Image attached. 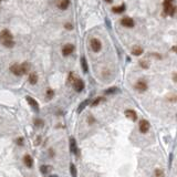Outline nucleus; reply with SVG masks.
<instances>
[{"label": "nucleus", "instance_id": "1", "mask_svg": "<svg viewBox=\"0 0 177 177\" xmlns=\"http://www.w3.org/2000/svg\"><path fill=\"white\" fill-rule=\"evenodd\" d=\"M10 40H12V34L8 30H3L0 32V41H1V43H3L6 41H10Z\"/></svg>", "mask_w": 177, "mask_h": 177}, {"label": "nucleus", "instance_id": "2", "mask_svg": "<svg viewBox=\"0 0 177 177\" xmlns=\"http://www.w3.org/2000/svg\"><path fill=\"white\" fill-rule=\"evenodd\" d=\"M73 88H74V90L76 92H81L84 88V82L80 79H74V81H73Z\"/></svg>", "mask_w": 177, "mask_h": 177}, {"label": "nucleus", "instance_id": "3", "mask_svg": "<svg viewBox=\"0 0 177 177\" xmlns=\"http://www.w3.org/2000/svg\"><path fill=\"white\" fill-rule=\"evenodd\" d=\"M149 128H150V125H149V123H148V121L142 119V121L139 122V131H141V133H147L148 131H149Z\"/></svg>", "mask_w": 177, "mask_h": 177}, {"label": "nucleus", "instance_id": "4", "mask_svg": "<svg viewBox=\"0 0 177 177\" xmlns=\"http://www.w3.org/2000/svg\"><path fill=\"white\" fill-rule=\"evenodd\" d=\"M91 48L94 52H99L101 50V42L97 39H92L91 40Z\"/></svg>", "mask_w": 177, "mask_h": 177}, {"label": "nucleus", "instance_id": "5", "mask_svg": "<svg viewBox=\"0 0 177 177\" xmlns=\"http://www.w3.org/2000/svg\"><path fill=\"white\" fill-rule=\"evenodd\" d=\"M135 88H136V90H138L139 92H143V91H146V90H147V84H146L145 81H142V80H139V81H137L136 85H135Z\"/></svg>", "mask_w": 177, "mask_h": 177}, {"label": "nucleus", "instance_id": "6", "mask_svg": "<svg viewBox=\"0 0 177 177\" xmlns=\"http://www.w3.org/2000/svg\"><path fill=\"white\" fill-rule=\"evenodd\" d=\"M26 100L29 102V104L31 105V107H32L33 110L35 111V112H38V111H39V104H38V102L35 101L34 99H32L31 96H27Z\"/></svg>", "mask_w": 177, "mask_h": 177}, {"label": "nucleus", "instance_id": "7", "mask_svg": "<svg viewBox=\"0 0 177 177\" xmlns=\"http://www.w3.org/2000/svg\"><path fill=\"white\" fill-rule=\"evenodd\" d=\"M70 150L73 154H79V150H77V146H76V142L73 137H70Z\"/></svg>", "mask_w": 177, "mask_h": 177}, {"label": "nucleus", "instance_id": "8", "mask_svg": "<svg viewBox=\"0 0 177 177\" xmlns=\"http://www.w3.org/2000/svg\"><path fill=\"white\" fill-rule=\"evenodd\" d=\"M10 70L15 75H22V70H21V65L20 64H17V63L13 64L10 68Z\"/></svg>", "mask_w": 177, "mask_h": 177}, {"label": "nucleus", "instance_id": "9", "mask_svg": "<svg viewBox=\"0 0 177 177\" xmlns=\"http://www.w3.org/2000/svg\"><path fill=\"white\" fill-rule=\"evenodd\" d=\"M73 50H74V46H73L72 44H65V45L63 46V49H62V53L66 57V55H70L71 53L73 52Z\"/></svg>", "mask_w": 177, "mask_h": 177}, {"label": "nucleus", "instance_id": "10", "mask_svg": "<svg viewBox=\"0 0 177 177\" xmlns=\"http://www.w3.org/2000/svg\"><path fill=\"white\" fill-rule=\"evenodd\" d=\"M125 115H126V117H127V118L132 119V121H136V119H137L136 112H135V111H133V110H126L125 111Z\"/></svg>", "mask_w": 177, "mask_h": 177}, {"label": "nucleus", "instance_id": "11", "mask_svg": "<svg viewBox=\"0 0 177 177\" xmlns=\"http://www.w3.org/2000/svg\"><path fill=\"white\" fill-rule=\"evenodd\" d=\"M121 23L123 24L124 27H127V28L134 27V21H133V19H131V18H124V19H122Z\"/></svg>", "mask_w": 177, "mask_h": 177}, {"label": "nucleus", "instance_id": "12", "mask_svg": "<svg viewBox=\"0 0 177 177\" xmlns=\"http://www.w3.org/2000/svg\"><path fill=\"white\" fill-rule=\"evenodd\" d=\"M23 163H24V165L27 166V167H32V165H33V159H32V157L30 156V155H24V157H23Z\"/></svg>", "mask_w": 177, "mask_h": 177}, {"label": "nucleus", "instance_id": "13", "mask_svg": "<svg viewBox=\"0 0 177 177\" xmlns=\"http://www.w3.org/2000/svg\"><path fill=\"white\" fill-rule=\"evenodd\" d=\"M69 4H70V0H59L58 1V7L62 10H65L69 7Z\"/></svg>", "mask_w": 177, "mask_h": 177}, {"label": "nucleus", "instance_id": "14", "mask_svg": "<svg viewBox=\"0 0 177 177\" xmlns=\"http://www.w3.org/2000/svg\"><path fill=\"white\" fill-rule=\"evenodd\" d=\"M51 170H52V167H51L50 165H42L41 167H40L41 174H49Z\"/></svg>", "mask_w": 177, "mask_h": 177}, {"label": "nucleus", "instance_id": "15", "mask_svg": "<svg viewBox=\"0 0 177 177\" xmlns=\"http://www.w3.org/2000/svg\"><path fill=\"white\" fill-rule=\"evenodd\" d=\"M29 82H30L31 84H35L38 82V75L35 74L34 72L30 73V75H29Z\"/></svg>", "mask_w": 177, "mask_h": 177}, {"label": "nucleus", "instance_id": "16", "mask_svg": "<svg viewBox=\"0 0 177 177\" xmlns=\"http://www.w3.org/2000/svg\"><path fill=\"white\" fill-rule=\"evenodd\" d=\"M132 53H133L134 55H141L142 53H143V50H142V48H141V46L135 45L134 48L132 49Z\"/></svg>", "mask_w": 177, "mask_h": 177}, {"label": "nucleus", "instance_id": "17", "mask_svg": "<svg viewBox=\"0 0 177 177\" xmlns=\"http://www.w3.org/2000/svg\"><path fill=\"white\" fill-rule=\"evenodd\" d=\"M21 65V70H22V74H26L27 72L29 71V69H30V64L28 63V62H24V63L20 64Z\"/></svg>", "mask_w": 177, "mask_h": 177}, {"label": "nucleus", "instance_id": "18", "mask_svg": "<svg viewBox=\"0 0 177 177\" xmlns=\"http://www.w3.org/2000/svg\"><path fill=\"white\" fill-rule=\"evenodd\" d=\"M173 1H174V0H165V1H164V8H165L166 12H168L169 9L172 8V2Z\"/></svg>", "mask_w": 177, "mask_h": 177}, {"label": "nucleus", "instance_id": "19", "mask_svg": "<svg viewBox=\"0 0 177 177\" xmlns=\"http://www.w3.org/2000/svg\"><path fill=\"white\" fill-rule=\"evenodd\" d=\"M70 173H71V175H72V177H76L77 170H76V167H75L74 164H70Z\"/></svg>", "mask_w": 177, "mask_h": 177}, {"label": "nucleus", "instance_id": "20", "mask_svg": "<svg viewBox=\"0 0 177 177\" xmlns=\"http://www.w3.org/2000/svg\"><path fill=\"white\" fill-rule=\"evenodd\" d=\"M112 10L114 11V12H116V13H121V12H123V11L125 10V6H124V4H121L119 7H114Z\"/></svg>", "mask_w": 177, "mask_h": 177}, {"label": "nucleus", "instance_id": "21", "mask_svg": "<svg viewBox=\"0 0 177 177\" xmlns=\"http://www.w3.org/2000/svg\"><path fill=\"white\" fill-rule=\"evenodd\" d=\"M88 100H85V101H83V102L81 103V105H80L79 107H77V112H79V113H81L82 111L84 110V107H85V106L88 105Z\"/></svg>", "mask_w": 177, "mask_h": 177}, {"label": "nucleus", "instance_id": "22", "mask_svg": "<svg viewBox=\"0 0 177 177\" xmlns=\"http://www.w3.org/2000/svg\"><path fill=\"white\" fill-rule=\"evenodd\" d=\"M81 63H82V68H83V71L86 73V72H88V63H86L85 58H82V59H81Z\"/></svg>", "mask_w": 177, "mask_h": 177}, {"label": "nucleus", "instance_id": "23", "mask_svg": "<svg viewBox=\"0 0 177 177\" xmlns=\"http://www.w3.org/2000/svg\"><path fill=\"white\" fill-rule=\"evenodd\" d=\"M117 91H118V88H107V90L105 91V94H113V93L117 92Z\"/></svg>", "mask_w": 177, "mask_h": 177}, {"label": "nucleus", "instance_id": "24", "mask_svg": "<svg viewBox=\"0 0 177 177\" xmlns=\"http://www.w3.org/2000/svg\"><path fill=\"white\" fill-rule=\"evenodd\" d=\"M2 44H3L4 46H7V48H12L13 44H15V42H13V40H10V41H6V42H3Z\"/></svg>", "mask_w": 177, "mask_h": 177}, {"label": "nucleus", "instance_id": "25", "mask_svg": "<svg viewBox=\"0 0 177 177\" xmlns=\"http://www.w3.org/2000/svg\"><path fill=\"white\" fill-rule=\"evenodd\" d=\"M102 100H103V97H97L96 100H94V101H93V103H92V105L93 106H95V105H97V104L100 103V102L102 101Z\"/></svg>", "mask_w": 177, "mask_h": 177}, {"label": "nucleus", "instance_id": "26", "mask_svg": "<svg viewBox=\"0 0 177 177\" xmlns=\"http://www.w3.org/2000/svg\"><path fill=\"white\" fill-rule=\"evenodd\" d=\"M155 175H156V177H163V170L156 169L155 170Z\"/></svg>", "mask_w": 177, "mask_h": 177}, {"label": "nucleus", "instance_id": "27", "mask_svg": "<svg viewBox=\"0 0 177 177\" xmlns=\"http://www.w3.org/2000/svg\"><path fill=\"white\" fill-rule=\"evenodd\" d=\"M139 64H141V66H143V68H145V69L148 68V64H147V62L146 61H141L139 62Z\"/></svg>", "mask_w": 177, "mask_h": 177}, {"label": "nucleus", "instance_id": "28", "mask_svg": "<svg viewBox=\"0 0 177 177\" xmlns=\"http://www.w3.org/2000/svg\"><path fill=\"white\" fill-rule=\"evenodd\" d=\"M34 124H35L37 126H42V125H43V122H42L41 119H35Z\"/></svg>", "mask_w": 177, "mask_h": 177}, {"label": "nucleus", "instance_id": "29", "mask_svg": "<svg viewBox=\"0 0 177 177\" xmlns=\"http://www.w3.org/2000/svg\"><path fill=\"white\" fill-rule=\"evenodd\" d=\"M46 94H48V97H49V99H51V97L53 96V91H52V90H48Z\"/></svg>", "mask_w": 177, "mask_h": 177}, {"label": "nucleus", "instance_id": "30", "mask_svg": "<svg viewBox=\"0 0 177 177\" xmlns=\"http://www.w3.org/2000/svg\"><path fill=\"white\" fill-rule=\"evenodd\" d=\"M65 28L68 29V30H71V29H72V26H71L70 23H66V24H65Z\"/></svg>", "mask_w": 177, "mask_h": 177}, {"label": "nucleus", "instance_id": "31", "mask_svg": "<svg viewBox=\"0 0 177 177\" xmlns=\"http://www.w3.org/2000/svg\"><path fill=\"white\" fill-rule=\"evenodd\" d=\"M22 142H23V141H22V138H21V137H20V138L17 141V143L19 144V145H22Z\"/></svg>", "mask_w": 177, "mask_h": 177}, {"label": "nucleus", "instance_id": "32", "mask_svg": "<svg viewBox=\"0 0 177 177\" xmlns=\"http://www.w3.org/2000/svg\"><path fill=\"white\" fill-rule=\"evenodd\" d=\"M106 2H112V0H106Z\"/></svg>", "mask_w": 177, "mask_h": 177}, {"label": "nucleus", "instance_id": "33", "mask_svg": "<svg viewBox=\"0 0 177 177\" xmlns=\"http://www.w3.org/2000/svg\"><path fill=\"white\" fill-rule=\"evenodd\" d=\"M50 177H58V176H55V175H52V176H50Z\"/></svg>", "mask_w": 177, "mask_h": 177}]
</instances>
